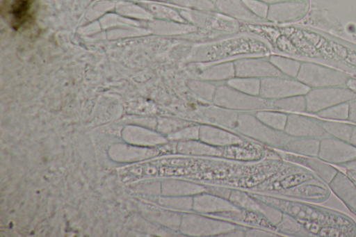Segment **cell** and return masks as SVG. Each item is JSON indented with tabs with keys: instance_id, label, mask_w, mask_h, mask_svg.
<instances>
[{
	"instance_id": "cell-25",
	"label": "cell",
	"mask_w": 356,
	"mask_h": 237,
	"mask_svg": "<svg viewBox=\"0 0 356 237\" xmlns=\"http://www.w3.org/2000/svg\"><path fill=\"white\" fill-rule=\"evenodd\" d=\"M154 29L162 35H180L194 33L198 28L188 22L161 19L154 24Z\"/></svg>"
},
{
	"instance_id": "cell-29",
	"label": "cell",
	"mask_w": 356,
	"mask_h": 237,
	"mask_svg": "<svg viewBox=\"0 0 356 237\" xmlns=\"http://www.w3.org/2000/svg\"><path fill=\"white\" fill-rule=\"evenodd\" d=\"M159 202L165 209L184 213L193 211V196L163 195Z\"/></svg>"
},
{
	"instance_id": "cell-46",
	"label": "cell",
	"mask_w": 356,
	"mask_h": 237,
	"mask_svg": "<svg viewBox=\"0 0 356 237\" xmlns=\"http://www.w3.org/2000/svg\"><path fill=\"white\" fill-rule=\"evenodd\" d=\"M341 167H346V169H356V158L343 164Z\"/></svg>"
},
{
	"instance_id": "cell-33",
	"label": "cell",
	"mask_w": 356,
	"mask_h": 237,
	"mask_svg": "<svg viewBox=\"0 0 356 237\" xmlns=\"http://www.w3.org/2000/svg\"><path fill=\"white\" fill-rule=\"evenodd\" d=\"M186 85L194 94L209 101H212L217 88L213 82L200 78L188 79Z\"/></svg>"
},
{
	"instance_id": "cell-45",
	"label": "cell",
	"mask_w": 356,
	"mask_h": 237,
	"mask_svg": "<svg viewBox=\"0 0 356 237\" xmlns=\"http://www.w3.org/2000/svg\"><path fill=\"white\" fill-rule=\"evenodd\" d=\"M346 174L356 184V169H346Z\"/></svg>"
},
{
	"instance_id": "cell-18",
	"label": "cell",
	"mask_w": 356,
	"mask_h": 237,
	"mask_svg": "<svg viewBox=\"0 0 356 237\" xmlns=\"http://www.w3.org/2000/svg\"><path fill=\"white\" fill-rule=\"evenodd\" d=\"M330 189L356 215V184L341 171H338L328 183Z\"/></svg>"
},
{
	"instance_id": "cell-22",
	"label": "cell",
	"mask_w": 356,
	"mask_h": 237,
	"mask_svg": "<svg viewBox=\"0 0 356 237\" xmlns=\"http://www.w3.org/2000/svg\"><path fill=\"white\" fill-rule=\"evenodd\" d=\"M204 116L212 124L227 129H234L238 116V111L215 106L207 108Z\"/></svg>"
},
{
	"instance_id": "cell-12",
	"label": "cell",
	"mask_w": 356,
	"mask_h": 237,
	"mask_svg": "<svg viewBox=\"0 0 356 237\" xmlns=\"http://www.w3.org/2000/svg\"><path fill=\"white\" fill-rule=\"evenodd\" d=\"M179 11L189 24L199 28L210 29L232 30L237 26V21L217 11L205 12L179 8Z\"/></svg>"
},
{
	"instance_id": "cell-27",
	"label": "cell",
	"mask_w": 356,
	"mask_h": 237,
	"mask_svg": "<svg viewBox=\"0 0 356 237\" xmlns=\"http://www.w3.org/2000/svg\"><path fill=\"white\" fill-rule=\"evenodd\" d=\"M275 227L280 233L286 236H312L298 219L284 212L281 220Z\"/></svg>"
},
{
	"instance_id": "cell-11",
	"label": "cell",
	"mask_w": 356,
	"mask_h": 237,
	"mask_svg": "<svg viewBox=\"0 0 356 237\" xmlns=\"http://www.w3.org/2000/svg\"><path fill=\"white\" fill-rule=\"evenodd\" d=\"M284 131L294 138L321 139L330 136L322 126L320 120L296 113H288Z\"/></svg>"
},
{
	"instance_id": "cell-41",
	"label": "cell",
	"mask_w": 356,
	"mask_h": 237,
	"mask_svg": "<svg viewBox=\"0 0 356 237\" xmlns=\"http://www.w3.org/2000/svg\"><path fill=\"white\" fill-rule=\"evenodd\" d=\"M205 187L206 192L228 199L232 190V189L229 188L217 186H205Z\"/></svg>"
},
{
	"instance_id": "cell-13",
	"label": "cell",
	"mask_w": 356,
	"mask_h": 237,
	"mask_svg": "<svg viewBox=\"0 0 356 237\" xmlns=\"http://www.w3.org/2000/svg\"><path fill=\"white\" fill-rule=\"evenodd\" d=\"M236 76L259 79L272 76H285L270 61L262 57H248L234 60Z\"/></svg>"
},
{
	"instance_id": "cell-44",
	"label": "cell",
	"mask_w": 356,
	"mask_h": 237,
	"mask_svg": "<svg viewBox=\"0 0 356 237\" xmlns=\"http://www.w3.org/2000/svg\"><path fill=\"white\" fill-rule=\"evenodd\" d=\"M346 86L356 95V79L350 77L346 81Z\"/></svg>"
},
{
	"instance_id": "cell-16",
	"label": "cell",
	"mask_w": 356,
	"mask_h": 237,
	"mask_svg": "<svg viewBox=\"0 0 356 237\" xmlns=\"http://www.w3.org/2000/svg\"><path fill=\"white\" fill-rule=\"evenodd\" d=\"M199 139L215 147H226L241 145L243 138L229 129L212 124H200Z\"/></svg>"
},
{
	"instance_id": "cell-6",
	"label": "cell",
	"mask_w": 356,
	"mask_h": 237,
	"mask_svg": "<svg viewBox=\"0 0 356 237\" xmlns=\"http://www.w3.org/2000/svg\"><path fill=\"white\" fill-rule=\"evenodd\" d=\"M306 112L315 114L332 106L349 102L356 99V95L346 86L313 88L305 95Z\"/></svg>"
},
{
	"instance_id": "cell-28",
	"label": "cell",
	"mask_w": 356,
	"mask_h": 237,
	"mask_svg": "<svg viewBox=\"0 0 356 237\" xmlns=\"http://www.w3.org/2000/svg\"><path fill=\"white\" fill-rule=\"evenodd\" d=\"M254 115L269 127L279 131H284L288 117V113L273 109L258 111Z\"/></svg>"
},
{
	"instance_id": "cell-24",
	"label": "cell",
	"mask_w": 356,
	"mask_h": 237,
	"mask_svg": "<svg viewBox=\"0 0 356 237\" xmlns=\"http://www.w3.org/2000/svg\"><path fill=\"white\" fill-rule=\"evenodd\" d=\"M236 76L234 61L215 63L204 69L199 78L211 82L227 81Z\"/></svg>"
},
{
	"instance_id": "cell-49",
	"label": "cell",
	"mask_w": 356,
	"mask_h": 237,
	"mask_svg": "<svg viewBox=\"0 0 356 237\" xmlns=\"http://www.w3.org/2000/svg\"><path fill=\"white\" fill-rule=\"evenodd\" d=\"M209 1L215 4V3L216 2L217 0H209Z\"/></svg>"
},
{
	"instance_id": "cell-15",
	"label": "cell",
	"mask_w": 356,
	"mask_h": 237,
	"mask_svg": "<svg viewBox=\"0 0 356 237\" xmlns=\"http://www.w3.org/2000/svg\"><path fill=\"white\" fill-rule=\"evenodd\" d=\"M240 209L229 199L206 191L193 196V211L198 213L213 215Z\"/></svg>"
},
{
	"instance_id": "cell-43",
	"label": "cell",
	"mask_w": 356,
	"mask_h": 237,
	"mask_svg": "<svg viewBox=\"0 0 356 237\" xmlns=\"http://www.w3.org/2000/svg\"><path fill=\"white\" fill-rule=\"evenodd\" d=\"M222 236L225 237H244L245 236V229L239 228L238 226L227 233L225 234Z\"/></svg>"
},
{
	"instance_id": "cell-39",
	"label": "cell",
	"mask_w": 356,
	"mask_h": 237,
	"mask_svg": "<svg viewBox=\"0 0 356 237\" xmlns=\"http://www.w3.org/2000/svg\"><path fill=\"white\" fill-rule=\"evenodd\" d=\"M250 11L257 17L268 22L269 5L261 0H243Z\"/></svg>"
},
{
	"instance_id": "cell-48",
	"label": "cell",
	"mask_w": 356,
	"mask_h": 237,
	"mask_svg": "<svg viewBox=\"0 0 356 237\" xmlns=\"http://www.w3.org/2000/svg\"><path fill=\"white\" fill-rule=\"evenodd\" d=\"M264 1L265 3H268V5L285 2V1H302V0H261Z\"/></svg>"
},
{
	"instance_id": "cell-37",
	"label": "cell",
	"mask_w": 356,
	"mask_h": 237,
	"mask_svg": "<svg viewBox=\"0 0 356 237\" xmlns=\"http://www.w3.org/2000/svg\"><path fill=\"white\" fill-rule=\"evenodd\" d=\"M154 13L162 20H172L179 22H186L181 15L179 8L175 6H168L156 5L152 7Z\"/></svg>"
},
{
	"instance_id": "cell-26",
	"label": "cell",
	"mask_w": 356,
	"mask_h": 237,
	"mask_svg": "<svg viewBox=\"0 0 356 237\" xmlns=\"http://www.w3.org/2000/svg\"><path fill=\"white\" fill-rule=\"evenodd\" d=\"M273 108L283 112L301 113L306 112L305 95H294L271 101Z\"/></svg>"
},
{
	"instance_id": "cell-19",
	"label": "cell",
	"mask_w": 356,
	"mask_h": 237,
	"mask_svg": "<svg viewBox=\"0 0 356 237\" xmlns=\"http://www.w3.org/2000/svg\"><path fill=\"white\" fill-rule=\"evenodd\" d=\"M215 6L217 12L236 21L266 22L252 14L243 0H217Z\"/></svg>"
},
{
	"instance_id": "cell-9",
	"label": "cell",
	"mask_w": 356,
	"mask_h": 237,
	"mask_svg": "<svg viewBox=\"0 0 356 237\" xmlns=\"http://www.w3.org/2000/svg\"><path fill=\"white\" fill-rule=\"evenodd\" d=\"M229 199L242 210L251 211L263 216L275 227L283 216L284 212L280 209L238 190H232Z\"/></svg>"
},
{
	"instance_id": "cell-1",
	"label": "cell",
	"mask_w": 356,
	"mask_h": 237,
	"mask_svg": "<svg viewBox=\"0 0 356 237\" xmlns=\"http://www.w3.org/2000/svg\"><path fill=\"white\" fill-rule=\"evenodd\" d=\"M278 208L298 219L312 236H355L356 224L344 214L315 205L280 200Z\"/></svg>"
},
{
	"instance_id": "cell-7",
	"label": "cell",
	"mask_w": 356,
	"mask_h": 237,
	"mask_svg": "<svg viewBox=\"0 0 356 237\" xmlns=\"http://www.w3.org/2000/svg\"><path fill=\"white\" fill-rule=\"evenodd\" d=\"M310 89L296 79L272 76L261 79L259 96L273 101L290 96L305 95Z\"/></svg>"
},
{
	"instance_id": "cell-34",
	"label": "cell",
	"mask_w": 356,
	"mask_h": 237,
	"mask_svg": "<svg viewBox=\"0 0 356 237\" xmlns=\"http://www.w3.org/2000/svg\"><path fill=\"white\" fill-rule=\"evenodd\" d=\"M319 117L330 120L344 121L348 120L349 103H341L323 109L315 113Z\"/></svg>"
},
{
	"instance_id": "cell-20",
	"label": "cell",
	"mask_w": 356,
	"mask_h": 237,
	"mask_svg": "<svg viewBox=\"0 0 356 237\" xmlns=\"http://www.w3.org/2000/svg\"><path fill=\"white\" fill-rule=\"evenodd\" d=\"M205 191V186L183 179L170 178L161 182V194L165 196H194Z\"/></svg>"
},
{
	"instance_id": "cell-8",
	"label": "cell",
	"mask_w": 356,
	"mask_h": 237,
	"mask_svg": "<svg viewBox=\"0 0 356 237\" xmlns=\"http://www.w3.org/2000/svg\"><path fill=\"white\" fill-rule=\"evenodd\" d=\"M36 0H2L1 17L15 31L29 28L33 22Z\"/></svg>"
},
{
	"instance_id": "cell-42",
	"label": "cell",
	"mask_w": 356,
	"mask_h": 237,
	"mask_svg": "<svg viewBox=\"0 0 356 237\" xmlns=\"http://www.w3.org/2000/svg\"><path fill=\"white\" fill-rule=\"evenodd\" d=\"M349 103V116L350 122L356 123V99L350 101Z\"/></svg>"
},
{
	"instance_id": "cell-35",
	"label": "cell",
	"mask_w": 356,
	"mask_h": 237,
	"mask_svg": "<svg viewBox=\"0 0 356 237\" xmlns=\"http://www.w3.org/2000/svg\"><path fill=\"white\" fill-rule=\"evenodd\" d=\"M194 124L195 123L181 118L163 117L159 121V129L167 138L168 136Z\"/></svg>"
},
{
	"instance_id": "cell-23",
	"label": "cell",
	"mask_w": 356,
	"mask_h": 237,
	"mask_svg": "<svg viewBox=\"0 0 356 237\" xmlns=\"http://www.w3.org/2000/svg\"><path fill=\"white\" fill-rule=\"evenodd\" d=\"M319 147L318 138L292 137L282 150L297 155L318 156Z\"/></svg>"
},
{
	"instance_id": "cell-10",
	"label": "cell",
	"mask_w": 356,
	"mask_h": 237,
	"mask_svg": "<svg viewBox=\"0 0 356 237\" xmlns=\"http://www.w3.org/2000/svg\"><path fill=\"white\" fill-rule=\"evenodd\" d=\"M318 157L339 166L356 158V147L349 142L327 136L320 139Z\"/></svg>"
},
{
	"instance_id": "cell-30",
	"label": "cell",
	"mask_w": 356,
	"mask_h": 237,
	"mask_svg": "<svg viewBox=\"0 0 356 237\" xmlns=\"http://www.w3.org/2000/svg\"><path fill=\"white\" fill-rule=\"evenodd\" d=\"M320 122L330 136L349 142L353 129V124L329 120H320Z\"/></svg>"
},
{
	"instance_id": "cell-14",
	"label": "cell",
	"mask_w": 356,
	"mask_h": 237,
	"mask_svg": "<svg viewBox=\"0 0 356 237\" xmlns=\"http://www.w3.org/2000/svg\"><path fill=\"white\" fill-rule=\"evenodd\" d=\"M309 8V0L290 1L269 5L267 21L284 24L303 18Z\"/></svg>"
},
{
	"instance_id": "cell-21",
	"label": "cell",
	"mask_w": 356,
	"mask_h": 237,
	"mask_svg": "<svg viewBox=\"0 0 356 237\" xmlns=\"http://www.w3.org/2000/svg\"><path fill=\"white\" fill-rule=\"evenodd\" d=\"M177 152L188 156H220L223 154L222 147L209 145L200 139L178 141Z\"/></svg>"
},
{
	"instance_id": "cell-4",
	"label": "cell",
	"mask_w": 356,
	"mask_h": 237,
	"mask_svg": "<svg viewBox=\"0 0 356 237\" xmlns=\"http://www.w3.org/2000/svg\"><path fill=\"white\" fill-rule=\"evenodd\" d=\"M212 102L215 106L238 112L273 109L271 101L242 92L227 83L217 85Z\"/></svg>"
},
{
	"instance_id": "cell-47",
	"label": "cell",
	"mask_w": 356,
	"mask_h": 237,
	"mask_svg": "<svg viewBox=\"0 0 356 237\" xmlns=\"http://www.w3.org/2000/svg\"><path fill=\"white\" fill-rule=\"evenodd\" d=\"M349 142L356 147V125L353 126V129Z\"/></svg>"
},
{
	"instance_id": "cell-36",
	"label": "cell",
	"mask_w": 356,
	"mask_h": 237,
	"mask_svg": "<svg viewBox=\"0 0 356 237\" xmlns=\"http://www.w3.org/2000/svg\"><path fill=\"white\" fill-rule=\"evenodd\" d=\"M176 7L188 10L212 12L216 11L215 4L209 0H168Z\"/></svg>"
},
{
	"instance_id": "cell-31",
	"label": "cell",
	"mask_w": 356,
	"mask_h": 237,
	"mask_svg": "<svg viewBox=\"0 0 356 237\" xmlns=\"http://www.w3.org/2000/svg\"><path fill=\"white\" fill-rule=\"evenodd\" d=\"M268 58L274 66L285 76L296 78L300 68L301 62L280 55H271Z\"/></svg>"
},
{
	"instance_id": "cell-3",
	"label": "cell",
	"mask_w": 356,
	"mask_h": 237,
	"mask_svg": "<svg viewBox=\"0 0 356 237\" xmlns=\"http://www.w3.org/2000/svg\"><path fill=\"white\" fill-rule=\"evenodd\" d=\"M237 227L228 220L191 211L182 213L179 231L188 236H222Z\"/></svg>"
},
{
	"instance_id": "cell-17",
	"label": "cell",
	"mask_w": 356,
	"mask_h": 237,
	"mask_svg": "<svg viewBox=\"0 0 356 237\" xmlns=\"http://www.w3.org/2000/svg\"><path fill=\"white\" fill-rule=\"evenodd\" d=\"M284 158L303 166L316 174L328 184L338 172L339 170L318 156H307L294 154H282Z\"/></svg>"
},
{
	"instance_id": "cell-40",
	"label": "cell",
	"mask_w": 356,
	"mask_h": 237,
	"mask_svg": "<svg viewBox=\"0 0 356 237\" xmlns=\"http://www.w3.org/2000/svg\"><path fill=\"white\" fill-rule=\"evenodd\" d=\"M279 236L273 231L260 228L250 227L245 229V236L246 237H275Z\"/></svg>"
},
{
	"instance_id": "cell-32",
	"label": "cell",
	"mask_w": 356,
	"mask_h": 237,
	"mask_svg": "<svg viewBox=\"0 0 356 237\" xmlns=\"http://www.w3.org/2000/svg\"><path fill=\"white\" fill-rule=\"evenodd\" d=\"M226 83L242 92L259 96L261 79L251 77L234 76L226 81Z\"/></svg>"
},
{
	"instance_id": "cell-2",
	"label": "cell",
	"mask_w": 356,
	"mask_h": 237,
	"mask_svg": "<svg viewBox=\"0 0 356 237\" xmlns=\"http://www.w3.org/2000/svg\"><path fill=\"white\" fill-rule=\"evenodd\" d=\"M234 130L248 138L282 150L292 138L284 131L269 127L250 112H238Z\"/></svg>"
},
{
	"instance_id": "cell-38",
	"label": "cell",
	"mask_w": 356,
	"mask_h": 237,
	"mask_svg": "<svg viewBox=\"0 0 356 237\" xmlns=\"http://www.w3.org/2000/svg\"><path fill=\"white\" fill-rule=\"evenodd\" d=\"M200 124H194L167 136V138L175 141H183L199 139Z\"/></svg>"
},
{
	"instance_id": "cell-5",
	"label": "cell",
	"mask_w": 356,
	"mask_h": 237,
	"mask_svg": "<svg viewBox=\"0 0 356 237\" xmlns=\"http://www.w3.org/2000/svg\"><path fill=\"white\" fill-rule=\"evenodd\" d=\"M350 76L343 72L311 62L301 63L296 79L311 89L346 86Z\"/></svg>"
}]
</instances>
